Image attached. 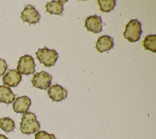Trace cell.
<instances>
[{
    "label": "cell",
    "instance_id": "obj_1",
    "mask_svg": "<svg viewBox=\"0 0 156 139\" xmlns=\"http://www.w3.org/2000/svg\"><path fill=\"white\" fill-rule=\"evenodd\" d=\"M40 127V122L37 120L36 115L32 112H26L23 115L20 122V131L26 135L37 132Z\"/></svg>",
    "mask_w": 156,
    "mask_h": 139
},
{
    "label": "cell",
    "instance_id": "obj_2",
    "mask_svg": "<svg viewBox=\"0 0 156 139\" xmlns=\"http://www.w3.org/2000/svg\"><path fill=\"white\" fill-rule=\"evenodd\" d=\"M141 33V23L136 19H132L126 25L123 36L129 42H135L140 40Z\"/></svg>",
    "mask_w": 156,
    "mask_h": 139
},
{
    "label": "cell",
    "instance_id": "obj_3",
    "mask_svg": "<svg viewBox=\"0 0 156 139\" xmlns=\"http://www.w3.org/2000/svg\"><path fill=\"white\" fill-rule=\"evenodd\" d=\"M35 54L39 62L47 67L54 66L58 57V54L55 50L49 49L47 47L39 48Z\"/></svg>",
    "mask_w": 156,
    "mask_h": 139
},
{
    "label": "cell",
    "instance_id": "obj_4",
    "mask_svg": "<svg viewBox=\"0 0 156 139\" xmlns=\"http://www.w3.org/2000/svg\"><path fill=\"white\" fill-rule=\"evenodd\" d=\"M35 67V64L33 58L30 55L26 54L19 59L16 69L20 74L27 75L34 73Z\"/></svg>",
    "mask_w": 156,
    "mask_h": 139
},
{
    "label": "cell",
    "instance_id": "obj_5",
    "mask_svg": "<svg viewBox=\"0 0 156 139\" xmlns=\"http://www.w3.org/2000/svg\"><path fill=\"white\" fill-rule=\"evenodd\" d=\"M52 80V76L48 72L41 71L35 73L31 80L32 85L41 89H47L49 88Z\"/></svg>",
    "mask_w": 156,
    "mask_h": 139
},
{
    "label": "cell",
    "instance_id": "obj_6",
    "mask_svg": "<svg viewBox=\"0 0 156 139\" xmlns=\"http://www.w3.org/2000/svg\"><path fill=\"white\" fill-rule=\"evenodd\" d=\"M40 15L35 7L30 5H27L21 13V18L24 22L28 23L29 24H36L40 19Z\"/></svg>",
    "mask_w": 156,
    "mask_h": 139
},
{
    "label": "cell",
    "instance_id": "obj_7",
    "mask_svg": "<svg viewBox=\"0 0 156 139\" xmlns=\"http://www.w3.org/2000/svg\"><path fill=\"white\" fill-rule=\"evenodd\" d=\"M67 91L58 85H52L48 89V94L49 98L54 102H60L67 96Z\"/></svg>",
    "mask_w": 156,
    "mask_h": 139
},
{
    "label": "cell",
    "instance_id": "obj_8",
    "mask_svg": "<svg viewBox=\"0 0 156 139\" xmlns=\"http://www.w3.org/2000/svg\"><path fill=\"white\" fill-rule=\"evenodd\" d=\"M85 27L87 31L93 33H99L102 29V21L101 17L96 15L90 16L85 19Z\"/></svg>",
    "mask_w": 156,
    "mask_h": 139
},
{
    "label": "cell",
    "instance_id": "obj_9",
    "mask_svg": "<svg viewBox=\"0 0 156 139\" xmlns=\"http://www.w3.org/2000/svg\"><path fill=\"white\" fill-rule=\"evenodd\" d=\"M22 77L16 70L10 69L2 77L4 85L10 87H16L21 81Z\"/></svg>",
    "mask_w": 156,
    "mask_h": 139
},
{
    "label": "cell",
    "instance_id": "obj_10",
    "mask_svg": "<svg viewBox=\"0 0 156 139\" xmlns=\"http://www.w3.org/2000/svg\"><path fill=\"white\" fill-rule=\"evenodd\" d=\"M31 105V100L26 96L17 97L13 103V109L17 113H25Z\"/></svg>",
    "mask_w": 156,
    "mask_h": 139
},
{
    "label": "cell",
    "instance_id": "obj_11",
    "mask_svg": "<svg viewBox=\"0 0 156 139\" xmlns=\"http://www.w3.org/2000/svg\"><path fill=\"white\" fill-rule=\"evenodd\" d=\"M114 45L113 39L109 36L104 35L99 37L96 43V48L99 53L109 51Z\"/></svg>",
    "mask_w": 156,
    "mask_h": 139
},
{
    "label": "cell",
    "instance_id": "obj_12",
    "mask_svg": "<svg viewBox=\"0 0 156 139\" xmlns=\"http://www.w3.org/2000/svg\"><path fill=\"white\" fill-rule=\"evenodd\" d=\"M15 96L11 89L5 85L0 86V102L10 104L15 100Z\"/></svg>",
    "mask_w": 156,
    "mask_h": 139
},
{
    "label": "cell",
    "instance_id": "obj_13",
    "mask_svg": "<svg viewBox=\"0 0 156 139\" xmlns=\"http://www.w3.org/2000/svg\"><path fill=\"white\" fill-rule=\"evenodd\" d=\"M63 1H52L46 4V12L50 14L60 15L63 10Z\"/></svg>",
    "mask_w": 156,
    "mask_h": 139
},
{
    "label": "cell",
    "instance_id": "obj_14",
    "mask_svg": "<svg viewBox=\"0 0 156 139\" xmlns=\"http://www.w3.org/2000/svg\"><path fill=\"white\" fill-rule=\"evenodd\" d=\"M143 45L145 50L156 52V35H148L146 36L143 41Z\"/></svg>",
    "mask_w": 156,
    "mask_h": 139
},
{
    "label": "cell",
    "instance_id": "obj_15",
    "mask_svg": "<svg viewBox=\"0 0 156 139\" xmlns=\"http://www.w3.org/2000/svg\"><path fill=\"white\" fill-rule=\"evenodd\" d=\"M14 121L9 117L0 119V128L5 132H10L15 129Z\"/></svg>",
    "mask_w": 156,
    "mask_h": 139
},
{
    "label": "cell",
    "instance_id": "obj_16",
    "mask_svg": "<svg viewBox=\"0 0 156 139\" xmlns=\"http://www.w3.org/2000/svg\"><path fill=\"white\" fill-rule=\"evenodd\" d=\"M97 2L100 10L103 12H109L116 5V1L114 0H98Z\"/></svg>",
    "mask_w": 156,
    "mask_h": 139
},
{
    "label": "cell",
    "instance_id": "obj_17",
    "mask_svg": "<svg viewBox=\"0 0 156 139\" xmlns=\"http://www.w3.org/2000/svg\"><path fill=\"white\" fill-rule=\"evenodd\" d=\"M35 139H56L52 133H48L44 130L38 131L35 135Z\"/></svg>",
    "mask_w": 156,
    "mask_h": 139
},
{
    "label": "cell",
    "instance_id": "obj_18",
    "mask_svg": "<svg viewBox=\"0 0 156 139\" xmlns=\"http://www.w3.org/2000/svg\"><path fill=\"white\" fill-rule=\"evenodd\" d=\"M7 68V64L4 59L0 58V77L4 74Z\"/></svg>",
    "mask_w": 156,
    "mask_h": 139
},
{
    "label": "cell",
    "instance_id": "obj_19",
    "mask_svg": "<svg viewBox=\"0 0 156 139\" xmlns=\"http://www.w3.org/2000/svg\"><path fill=\"white\" fill-rule=\"evenodd\" d=\"M0 139H9L7 137H6L5 135L0 134Z\"/></svg>",
    "mask_w": 156,
    "mask_h": 139
}]
</instances>
